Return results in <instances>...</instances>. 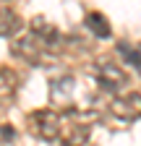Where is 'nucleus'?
I'll return each instance as SVG.
<instances>
[{
  "instance_id": "7ed1b4c3",
  "label": "nucleus",
  "mask_w": 141,
  "mask_h": 146,
  "mask_svg": "<svg viewBox=\"0 0 141 146\" xmlns=\"http://www.w3.org/2000/svg\"><path fill=\"white\" fill-rule=\"evenodd\" d=\"M86 24H89V26H92V31H94L97 36H102V39H104V36H110V24L104 21V16H99V13H92Z\"/></svg>"
},
{
  "instance_id": "f03ea898",
  "label": "nucleus",
  "mask_w": 141,
  "mask_h": 146,
  "mask_svg": "<svg viewBox=\"0 0 141 146\" xmlns=\"http://www.w3.org/2000/svg\"><path fill=\"white\" fill-rule=\"evenodd\" d=\"M112 112H115L118 117H123V120H133V117L141 112V97L133 94V97H128V99H118L115 107H112Z\"/></svg>"
},
{
  "instance_id": "f257e3e1",
  "label": "nucleus",
  "mask_w": 141,
  "mask_h": 146,
  "mask_svg": "<svg viewBox=\"0 0 141 146\" xmlns=\"http://www.w3.org/2000/svg\"><path fill=\"white\" fill-rule=\"evenodd\" d=\"M97 76H99V84H102L104 89H118V86L126 84L123 70H120L118 65H112V63H102V65L97 68Z\"/></svg>"
},
{
  "instance_id": "20e7f679",
  "label": "nucleus",
  "mask_w": 141,
  "mask_h": 146,
  "mask_svg": "<svg viewBox=\"0 0 141 146\" xmlns=\"http://www.w3.org/2000/svg\"><path fill=\"white\" fill-rule=\"evenodd\" d=\"M120 55L126 58V63L136 65L138 73H141V44L138 47H128V44H120Z\"/></svg>"
}]
</instances>
